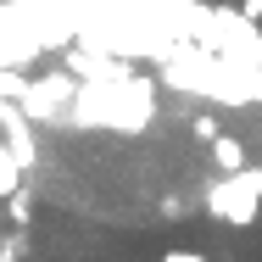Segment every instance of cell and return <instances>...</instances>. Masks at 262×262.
<instances>
[{
	"label": "cell",
	"instance_id": "obj_5",
	"mask_svg": "<svg viewBox=\"0 0 262 262\" xmlns=\"http://www.w3.org/2000/svg\"><path fill=\"white\" fill-rule=\"evenodd\" d=\"M240 17H246V23H257V17H262V0H240Z\"/></svg>",
	"mask_w": 262,
	"mask_h": 262
},
{
	"label": "cell",
	"instance_id": "obj_3",
	"mask_svg": "<svg viewBox=\"0 0 262 262\" xmlns=\"http://www.w3.org/2000/svg\"><path fill=\"white\" fill-rule=\"evenodd\" d=\"M17 190H23V162L11 157V145L0 140V201H17Z\"/></svg>",
	"mask_w": 262,
	"mask_h": 262
},
{
	"label": "cell",
	"instance_id": "obj_6",
	"mask_svg": "<svg viewBox=\"0 0 262 262\" xmlns=\"http://www.w3.org/2000/svg\"><path fill=\"white\" fill-rule=\"evenodd\" d=\"M246 179H251V184H257V195H262V167H246Z\"/></svg>",
	"mask_w": 262,
	"mask_h": 262
},
{
	"label": "cell",
	"instance_id": "obj_1",
	"mask_svg": "<svg viewBox=\"0 0 262 262\" xmlns=\"http://www.w3.org/2000/svg\"><path fill=\"white\" fill-rule=\"evenodd\" d=\"M207 207L217 212V217H229V223H257L262 195H257V184H251L246 173H234V179H223V184L207 190Z\"/></svg>",
	"mask_w": 262,
	"mask_h": 262
},
{
	"label": "cell",
	"instance_id": "obj_2",
	"mask_svg": "<svg viewBox=\"0 0 262 262\" xmlns=\"http://www.w3.org/2000/svg\"><path fill=\"white\" fill-rule=\"evenodd\" d=\"M212 167H217L223 179L246 173V167H251V157H246V140H234V134H217V140H212Z\"/></svg>",
	"mask_w": 262,
	"mask_h": 262
},
{
	"label": "cell",
	"instance_id": "obj_4",
	"mask_svg": "<svg viewBox=\"0 0 262 262\" xmlns=\"http://www.w3.org/2000/svg\"><path fill=\"white\" fill-rule=\"evenodd\" d=\"M162 262H207L201 251H162Z\"/></svg>",
	"mask_w": 262,
	"mask_h": 262
}]
</instances>
